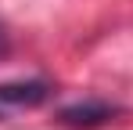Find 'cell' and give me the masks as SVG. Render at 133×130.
I'll use <instances>...</instances> for the list:
<instances>
[{"label":"cell","instance_id":"3957f363","mask_svg":"<svg viewBox=\"0 0 133 130\" xmlns=\"http://www.w3.org/2000/svg\"><path fill=\"white\" fill-rule=\"evenodd\" d=\"M7 51H11V36H7V29L0 25V58H4Z\"/></svg>","mask_w":133,"mask_h":130},{"label":"cell","instance_id":"6da1fadb","mask_svg":"<svg viewBox=\"0 0 133 130\" xmlns=\"http://www.w3.org/2000/svg\"><path fill=\"white\" fill-rule=\"evenodd\" d=\"M50 98L47 80H18V83H0V108H36Z\"/></svg>","mask_w":133,"mask_h":130},{"label":"cell","instance_id":"7a4b0ae2","mask_svg":"<svg viewBox=\"0 0 133 130\" xmlns=\"http://www.w3.org/2000/svg\"><path fill=\"white\" fill-rule=\"evenodd\" d=\"M119 108L108 105V101H79V105H68L61 108V123L72 130H94V127H101V123H108L111 116H115Z\"/></svg>","mask_w":133,"mask_h":130}]
</instances>
